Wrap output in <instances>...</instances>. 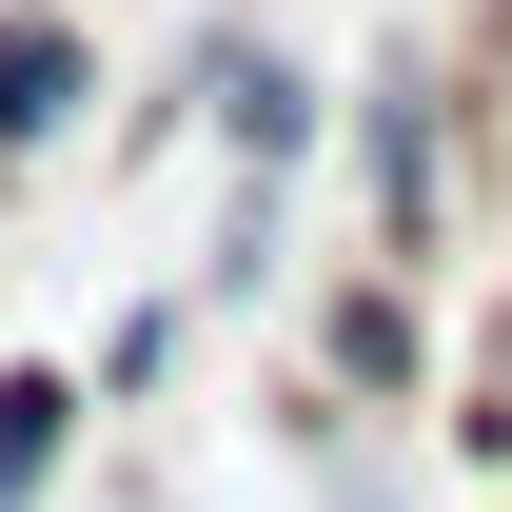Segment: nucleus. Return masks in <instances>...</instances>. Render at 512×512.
I'll list each match as a JSON object with an SVG mask.
<instances>
[{
	"instance_id": "obj_1",
	"label": "nucleus",
	"mask_w": 512,
	"mask_h": 512,
	"mask_svg": "<svg viewBox=\"0 0 512 512\" xmlns=\"http://www.w3.org/2000/svg\"><path fill=\"white\" fill-rule=\"evenodd\" d=\"M197 99H217V138H237L256 178H276V158H296V138H316V79L276 60V40H197Z\"/></svg>"
},
{
	"instance_id": "obj_2",
	"label": "nucleus",
	"mask_w": 512,
	"mask_h": 512,
	"mask_svg": "<svg viewBox=\"0 0 512 512\" xmlns=\"http://www.w3.org/2000/svg\"><path fill=\"white\" fill-rule=\"evenodd\" d=\"M375 237H394V256L434 237V79H414V60L375 79Z\"/></svg>"
},
{
	"instance_id": "obj_3",
	"label": "nucleus",
	"mask_w": 512,
	"mask_h": 512,
	"mask_svg": "<svg viewBox=\"0 0 512 512\" xmlns=\"http://www.w3.org/2000/svg\"><path fill=\"white\" fill-rule=\"evenodd\" d=\"M60 119H79V40L20 0V20H0V158H20V138H60Z\"/></svg>"
},
{
	"instance_id": "obj_4",
	"label": "nucleus",
	"mask_w": 512,
	"mask_h": 512,
	"mask_svg": "<svg viewBox=\"0 0 512 512\" xmlns=\"http://www.w3.org/2000/svg\"><path fill=\"white\" fill-rule=\"evenodd\" d=\"M60 434H79V375H0V512L60 473Z\"/></svg>"
}]
</instances>
